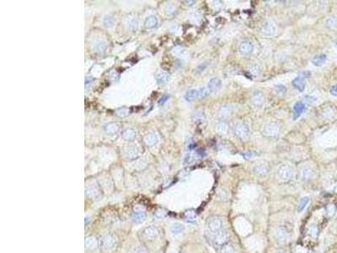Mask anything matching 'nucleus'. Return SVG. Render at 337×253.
Segmentation results:
<instances>
[{
	"label": "nucleus",
	"mask_w": 337,
	"mask_h": 253,
	"mask_svg": "<svg viewBox=\"0 0 337 253\" xmlns=\"http://www.w3.org/2000/svg\"><path fill=\"white\" fill-rule=\"evenodd\" d=\"M309 197H303L300 199V201L298 202V204H297V213H301L302 211L306 208L307 205L309 204Z\"/></svg>",
	"instance_id": "393cba45"
},
{
	"label": "nucleus",
	"mask_w": 337,
	"mask_h": 253,
	"mask_svg": "<svg viewBox=\"0 0 337 253\" xmlns=\"http://www.w3.org/2000/svg\"><path fill=\"white\" fill-rule=\"evenodd\" d=\"M325 25L327 28L330 30H336L337 29V17L335 16H330L325 21Z\"/></svg>",
	"instance_id": "b1692460"
},
{
	"label": "nucleus",
	"mask_w": 337,
	"mask_h": 253,
	"mask_svg": "<svg viewBox=\"0 0 337 253\" xmlns=\"http://www.w3.org/2000/svg\"><path fill=\"white\" fill-rule=\"evenodd\" d=\"M279 133H280V125L276 122H272L266 124L263 130L264 135L268 138H276L278 136Z\"/></svg>",
	"instance_id": "39448f33"
},
{
	"label": "nucleus",
	"mask_w": 337,
	"mask_h": 253,
	"mask_svg": "<svg viewBox=\"0 0 337 253\" xmlns=\"http://www.w3.org/2000/svg\"><path fill=\"white\" fill-rule=\"evenodd\" d=\"M169 98H170V95H164V96L162 97L161 99L159 100V105H164V103L166 102L168 100H169Z\"/></svg>",
	"instance_id": "79ce46f5"
},
{
	"label": "nucleus",
	"mask_w": 337,
	"mask_h": 253,
	"mask_svg": "<svg viewBox=\"0 0 337 253\" xmlns=\"http://www.w3.org/2000/svg\"><path fill=\"white\" fill-rule=\"evenodd\" d=\"M274 91H275V93L277 95L283 96L284 95H286V87L282 85H278L275 86Z\"/></svg>",
	"instance_id": "7c9ffc66"
},
{
	"label": "nucleus",
	"mask_w": 337,
	"mask_h": 253,
	"mask_svg": "<svg viewBox=\"0 0 337 253\" xmlns=\"http://www.w3.org/2000/svg\"><path fill=\"white\" fill-rule=\"evenodd\" d=\"M326 60H327V56L325 54H319L312 58L311 63L316 67H320L325 63Z\"/></svg>",
	"instance_id": "f3484780"
},
{
	"label": "nucleus",
	"mask_w": 337,
	"mask_h": 253,
	"mask_svg": "<svg viewBox=\"0 0 337 253\" xmlns=\"http://www.w3.org/2000/svg\"><path fill=\"white\" fill-rule=\"evenodd\" d=\"M253 50H254V45L250 41H243L238 46V51L242 55L250 54Z\"/></svg>",
	"instance_id": "1a4fd4ad"
},
{
	"label": "nucleus",
	"mask_w": 337,
	"mask_h": 253,
	"mask_svg": "<svg viewBox=\"0 0 337 253\" xmlns=\"http://www.w3.org/2000/svg\"><path fill=\"white\" fill-rule=\"evenodd\" d=\"M277 253H286V252L284 250H279Z\"/></svg>",
	"instance_id": "de8ad7c7"
},
{
	"label": "nucleus",
	"mask_w": 337,
	"mask_h": 253,
	"mask_svg": "<svg viewBox=\"0 0 337 253\" xmlns=\"http://www.w3.org/2000/svg\"><path fill=\"white\" fill-rule=\"evenodd\" d=\"M314 174H315V172H314V171L312 170L311 168L308 167V166H306V167L304 166V167L301 169L300 171L301 179H302V181H303V182H309V181H310V180L313 178Z\"/></svg>",
	"instance_id": "f8f14e48"
},
{
	"label": "nucleus",
	"mask_w": 337,
	"mask_h": 253,
	"mask_svg": "<svg viewBox=\"0 0 337 253\" xmlns=\"http://www.w3.org/2000/svg\"><path fill=\"white\" fill-rule=\"evenodd\" d=\"M308 233H309V236L313 237V238H317L318 235H319V229H318L317 225H310V227L309 228V231H308Z\"/></svg>",
	"instance_id": "2f4dec72"
},
{
	"label": "nucleus",
	"mask_w": 337,
	"mask_h": 253,
	"mask_svg": "<svg viewBox=\"0 0 337 253\" xmlns=\"http://www.w3.org/2000/svg\"><path fill=\"white\" fill-rule=\"evenodd\" d=\"M335 44H336V45H337V41H336V42H335Z\"/></svg>",
	"instance_id": "8fccbe9b"
},
{
	"label": "nucleus",
	"mask_w": 337,
	"mask_h": 253,
	"mask_svg": "<svg viewBox=\"0 0 337 253\" xmlns=\"http://www.w3.org/2000/svg\"><path fill=\"white\" fill-rule=\"evenodd\" d=\"M224 223L221 218L217 216H213L207 220V228L211 234L218 233L219 231H223Z\"/></svg>",
	"instance_id": "20e7f679"
},
{
	"label": "nucleus",
	"mask_w": 337,
	"mask_h": 253,
	"mask_svg": "<svg viewBox=\"0 0 337 253\" xmlns=\"http://www.w3.org/2000/svg\"><path fill=\"white\" fill-rule=\"evenodd\" d=\"M185 219H186L187 221L193 222L195 220L196 214H195V211L189 210L185 212Z\"/></svg>",
	"instance_id": "72a5a7b5"
},
{
	"label": "nucleus",
	"mask_w": 337,
	"mask_h": 253,
	"mask_svg": "<svg viewBox=\"0 0 337 253\" xmlns=\"http://www.w3.org/2000/svg\"><path fill=\"white\" fill-rule=\"evenodd\" d=\"M216 133L219 135H226L229 131V125L226 121H219L215 126Z\"/></svg>",
	"instance_id": "ddd939ff"
},
{
	"label": "nucleus",
	"mask_w": 337,
	"mask_h": 253,
	"mask_svg": "<svg viewBox=\"0 0 337 253\" xmlns=\"http://www.w3.org/2000/svg\"><path fill=\"white\" fill-rule=\"evenodd\" d=\"M251 101L256 106H261L265 101V95L261 90H255L251 95Z\"/></svg>",
	"instance_id": "9b49d317"
},
{
	"label": "nucleus",
	"mask_w": 337,
	"mask_h": 253,
	"mask_svg": "<svg viewBox=\"0 0 337 253\" xmlns=\"http://www.w3.org/2000/svg\"><path fill=\"white\" fill-rule=\"evenodd\" d=\"M292 84L293 87L298 91H300V92H303L305 90V87H306V84L304 82V80L302 78L299 77L295 78L294 80H292Z\"/></svg>",
	"instance_id": "aec40b11"
},
{
	"label": "nucleus",
	"mask_w": 337,
	"mask_h": 253,
	"mask_svg": "<svg viewBox=\"0 0 337 253\" xmlns=\"http://www.w3.org/2000/svg\"><path fill=\"white\" fill-rule=\"evenodd\" d=\"M290 237V234L286 228L280 227L275 232V239L279 243H286Z\"/></svg>",
	"instance_id": "0eeeda50"
},
{
	"label": "nucleus",
	"mask_w": 337,
	"mask_h": 253,
	"mask_svg": "<svg viewBox=\"0 0 337 253\" xmlns=\"http://www.w3.org/2000/svg\"><path fill=\"white\" fill-rule=\"evenodd\" d=\"M249 72H250V74L254 75V76H258V75H260V74H261V68H260L259 66L255 64V63H253V64L249 66Z\"/></svg>",
	"instance_id": "473e14b6"
},
{
	"label": "nucleus",
	"mask_w": 337,
	"mask_h": 253,
	"mask_svg": "<svg viewBox=\"0 0 337 253\" xmlns=\"http://www.w3.org/2000/svg\"><path fill=\"white\" fill-rule=\"evenodd\" d=\"M209 94H211L210 93V91L208 90V89L206 87V88H201L199 90V97L200 98H205V97H207L209 95Z\"/></svg>",
	"instance_id": "c9c22d12"
},
{
	"label": "nucleus",
	"mask_w": 337,
	"mask_h": 253,
	"mask_svg": "<svg viewBox=\"0 0 337 253\" xmlns=\"http://www.w3.org/2000/svg\"><path fill=\"white\" fill-rule=\"evenodd\" d=\"M242 155H243V157H244L245 159H249L254 158V157L256 155V154H255L254 151H246V152L244 153Z\"/></svg>",
	"instance_id": "e433bc0d"
},
{
	"label": "nucleus",
	"mask_w": 337,
	"mask_h": 253,
	"mask_svg": "<svg viewBox=\"0 0 337 253\" xmlns=\"http://www.w3.org/2000/svg\"><path fill=\"white\" fill-rule=\"evenodd\" d=\"M220 253H234V248L232 244L228 242L220 247Z\"/></svg>",
	"instance_id": "c756f323"
},
{
	"label": "nucleus",
	"mask_w": 337,
	"mask_h": 253,
	"mask_svg": "<svg viewBox=\"0 0 337 253\" xmlns=\"http://www.w3.org/2000/svg\"><path fill=\"white\" fill-rule=\"evenodd\" d=\"M330 94H331L332 95L337 96V85H335L332 86L330 90Z\"/></svg>",
	"instance_id": "37998d69"
},
{
	"label": "nucleus",
	"mask_w": 337,
	"mask_h": 253,
	"mask_svg": "<svg viewBox=\"0 0 337 253\" xmlns=\"http://www.w3.org/2000/svg\"><path fill=\"white\" fill-rule=\"evenodd\" d=\"M144 140L146 144L148 145V146H153V145H155L158 143V137L154 134H149L146 136Z\"/></svg>",
	"instance_id": "a878e982"
},
{
	"label": "nucleus",
	"mask_w": 337,
	"mask_h": 253,
	"mask_svg": "<svg viewBox=\"0 0 337 253\" xmlns=\"http://www.w3.org/2000/svg\"><path fill=\"white\" fill-rule=\"evenodd\" d=\"M103 244L105 248H111L115 244V240L111 236H105L103 238Z\"/></svg>",
	"instance_id": "c85d7f7f"
},
{
	"label": "nucleus",
	"mask_w": 337,
	"mask_h": 253,
	"mask_svg": "<svg viewBox=\"0 0 337 253\" xmlns=\"http://www.w3.org/2000/svg\"><path fill=\"white\" fill-rule=\"evenodd\" d=\"M86 246H87L88 247H95V246H96V241H95V240L93 239V238H89V239H87V241H86Z\"/></svg>",
	"instance_id": "4c0bfd02"
},
{
	"label": "nucleus",
	"mask_w": 337,
	"mask_h": 253,
	"mask_svg": "<svg viewBox=\"0 0 337 253\" xmlns=\"http://www.w3.org/2000/svg\"><path fill=\"white\" fill-rule=\"evenodd\" d=\"M132 221L137 224V225H140L145 221L146 219V214H145L144 212H142V211H138V212H135L133 213L132 216Z\"/></svg>",
	"instance_id": "a211bd4d"
},
{
	"label": "nucleus",
	"mask_w": 337,
	"mask_h": 253,
	"mask_svg": "<svg viewBox=\"0 0 337 253\" xmlns=\"http://www.w3.org/2000/svg\"><path fill=\"white\" fill-rule=\"evenodd\" d=\"M175 11H176V7H175V5H173L172 3L167 4V6H166V12H167L168 14H172L175 13Z\"/></svg>",
	"instance_id": "58836bf2"
},
{
	"label": "nucleus",
	"mask_w": 337,
	"mask_h": 253,
	"mask_svg": "<svg viewBox=\"0 0 337 253\" xmlns=\"http://www.w3.org/2000/svg\"><path fill=\"white\" fill-rule=\"evenodd\" d=\"M170 231L172 235L175 236H177L184 231V226L181 225V224H179V223H175L173 225H171L170 227Z\"/></svg>",
	"instance_id": "5701e85b"
},
{
	"label": "nucleus",
	"mask_w": 337,
	"mask_h": 253,
	"mask_svg": "<svg viewBox=\"0 0 337 253\" xmlns=\"http://www.w3.org/2000/svg\"><path fill=\"white\" fill-rule=\"evenodd\" d=\"M143 235H144L145 238H146L147 241H153L158 237L159 232L155 228L149 227L145 229L144 231H143Z\"/></svg>",
	"instance_id": "2eb2a0df"
},
{
	"label": "nucleus",
	"mask_w": 337,
	"mask_h": 253,
	"mask_svg": "<svg viewBox=\"0 0 337 253\" xmlns=\"http://www.w3.org/2000/svg\"><path fill=\"white\" fill-rule=\"evenodd\" d=\"M253 171H254L256 176L264 177V176H266L269 174L270 167L269 165L266 164V163H259V164L255 165Z\"/></svg>",
	"instance_id": "6e6552de"
},
{
	"label": "nucleus",
	"mask_w": 337,
	"mask_h": 253,
	"mask_svg": "<svg viewBox=\"0 0 337 253\" xmlns=\"http://www.w3.org/2000/svg\"><path fill=\"white\" fill-rule=\"evenodd\" d=\"M207 88L210 93H215L222 88V81L218 78H213L207 83Z\"/></svg>",
	"instance_id": "9d476101"
},
{
	"label": "nucleus",
	"mask_w": 337,
	"mask_h": 253,
	"mask_svg": "<svg viewBox=\"0 0 337 253\" xmlns=\"http://www.w3.org/2000/svg\"><path fill=\"white\" fill-rule=\"evenodd\" d=\"M229 234L226 231H221L218 233L213 234V236L211 238L212 244L216 246V247H221L224 244H226L229 242Z\"/></svg>",
	"instance_id": "7ed1b4c3"
},
{
	"label": "nucleus",
	"mask_w": 337,
	"mask_h": 253,
	"mask_svg": "<svg viewBox=\"0 0 337 253\" xmlns=\"http://www.w3.org/2000/svg\"><path fill=\"white\" fill-rule=\"evenodd\" d=\"M235 137L242 142H245L249 139L250 129L248 124L244 122H238L234 128Z\"/></svg>",
	"instance_id": "f257e3e1"
},
{
	"label": "nucleus",
	"mask_w": 337,
	"mask_h": 253,
	"mask_svg": "<svg viewBox=\"0 0 337 253\" xmlns=\"http://www.w3.org/2000/svg\"><path fill=\"white\" fill-rule=\"evenodd\" d=\"M169 74L167 73H161L157 75L156 77V81H157V84L159 85H164L168 82L169 80Z\"/></svg>",
	"instance_id": "bb28decb"
},
{
	"label": "nucleus",
	"mask_w": 337,
	"mask_h": 253,
	"mask_svg": "<svg viewBox=\"0 0 337 253\" xmlns=\"http://www.w3.org/2000/svg\"><path fill=\"white\" fill-rule=\"evenodd\" d=\"M335 210H336V207H335V205L333 204V203H330V204L326 206V212H327L328 215H330V216L334 215V213H335Z\"/></svg>",
	"instance_id": "f704fd0d"
},
{
	"label": "nucleus",
	"mask_w": 337,
	"mask_h": 253,
	"mask_svg": "<svg viewBox=\"0 0 337 253\" xmlns=\"http://www.w3.org/2000/svg\"><path fill=\"white\" fill-rule=\"evenodd\" d=\"M197 98H200L199 97V90H195V89L188 90L185 95V99L187 101H193Z\"/></svg>",
	"instance_id": "4be33fe9"
},
{
	"label": "nucleus",
	"mask_w": 337,
	"mask_h": 253,
	"mask_svg": "<svg viewBox=\"0 0 337 253\" xmlns=\"http://www.w3.org/2000/svg\"><path fill=\"white\" fill-rule=\"evenodd\" d=\"M233 113V108L231 105H225V106H223L219 111H218V117H220L221 119H227L228 117H229L230 116H232Z\"/></svg>",
	"instance_id": "4468645a"
},
{
	"label": "nucleus",
	"mask_w": 337,
	"mask_h": 253,
	"mask_svg": "<svg viewBox=\"0 0 337 253\" xmlns=\"http://www.w3.org/2000/svg\"><path fill=\"white\" fill-rule=\"evenodd\" d=\"M137 136V132L133 128H127L122 133V138L128 141H132Z\"/></svg>",
	"instance_id": "6ab92c4d"
},
{
	"label": "nucleus",
	"mask_w": 337,
	"mask_h": 253,
	"mask_svg": "<svg viewBox=\"0 0 337 253\" xmlns=\"http://www.w3.org/2000/svg\"><path fill=\"white\" fill-rule=\"evenodd\" d=\"M104 23H105V25L106 26L111 27V26L113 25V20H112V18L110 17V16H106V17L105 18V20H104Z\"/></svg>",
	"instance_id": "a19ab883"
},
{
	"label": "nucleus",
	"mask_w": 337,
	"mask_h": 253,
	"mask_svg": "<svg viewBox=\"0 0 337 253\" xmlns=\"http://www.w3.org/2000/svg\"><path fill=\"white\" fill-rule=\"evenodd\" d=\"M277 174L278 178L281 181L286 182L292 179L293 175H294V170L292 165H288V164H282L278 168Z\"/></svg>",
	"instance_id": "f03ea898"
},
{
	"label": "nucleus",
	"mask_w": 337,
	"mask_h": 253,
	"mask_svg": "<svg viewBox=\"0 0 337 253\" xmlns=\"http://www.w3.org/2000/svg\"><path fill=\"white\" fill-rule=\"evenodd\" d=\"M135 253H147V252H146V251H144L143 249H142V248H139V249H137V250L135 251Z\"/></svg>",
	"instance_id": "49530a36"
},
{
	"label": "nucleus",
	"mask_w": 337,
	"mask_h": 253,
	"mask_svg": "<svg viewBox=\"0 0 337 253\" xmlns=\"http://www.w3.org/2000/svg\"><path fill=\"white\" fill-rule=\"evenodd\" d=\"M158 25V20L155 16H150L146 19L145 21V26L148 29H152L156 27Z\"/></svg>",
	"instance_id": "cd10ccee"
},
{
	"label": "nucleus",
	"mask_w": 337,
	"mask_h": 253,
	"mask_svg": "<svg viewBox=\"0 0 337 253\" xmlns=\"http://www.w3.org/2000/svg\"><path fill=\"white\" fill-rule=\"evenodd\" d=\"M277 32V26L271 20L266 21L264 23L261 28V35L265 37H272L275 35Z\"/></svg>",
	"instance_id": "423d86ee"
},
{
	"label": "nucleus",
	"mask_w": 337,
	"mask_h": 253,
	"mask_svg": "<svg viewBox=\"0 0 337 253\" xmlns=\"http://www.w3.org/2000/svg\"><path fill=\"white\" fill-rule=\"evenodd\" d=\"M194 121H196V122H200V121H203L205 118V116L203 115V113H201V112H198V113H196L194 116Z\"/></svg>",
	"instance_id": "ea45409f"
},
{
	"label": "nucleus",
	"mask_w": 337,
	"mask_h": 253,
	"mask_svg": "<svg viewBox=\"0 0 337 253\" xmlns=\"http://www.w3.org/2000/svg\"><path fill=\"white\" fill-rule=\"evenodd\" d=\"M304 109H305V105H304L303 102L298 101V102L295 104L294 106H293V112H294L295 119H297V118L300 117L301 115L303 114V111H304Z\"/></svg>",
	"instance_id": "412c9836"
},
{
	"label": "nucleus",
	"mask_w": 337,
	"mask_h": 253,
	"mask_svg": "<svg viewBox=\"0 0 337 253\" xmlns=\"http://www.w3.org/2000/svg\"><path fill=\"white\" fill-rule=\"evenodd\" d=\"M104 128H105V131L106 132V134H115L119 131L121 126L118 123H116V122H110V123L106 124Z\"/></svg>",
	"instance_id": "dca6fc26"
},
{
	"label": "nucleus",
	"mask_w": 337,
	"mask_h": 253,
	"mask_svg": "<svg viewBox=\"0 0 337 253\" xmlns=\"http://www.w3.org/2000/svg\"><path fill=\"white\" fill-rule=\"evenodd\" d=\"M306 100H308V101H309V103H313V102H314V101H315V100H316V99H315V97H313V96H309V95H308V96H306Z\"/></svg>",
	"instance_id": "c03bdc74"
},
{
	"label": "nucleus",
	"mask_w": 337,
	"mask_h": 253,
	"mask_svg": "<svg viewBox=\"0 0 337 253\" xmlns=\"http://www.w3.org/2000/svg\"><path fill=\"white\" fill-rule=\"evenodd\" d=\"M195 3V1H184L185 4V5H188V6L193 5V4H194Z\"/></svg>",
	"instance_id": "a18cd8bd"
},
{
	"label": "nucleus",
	"mask_w": 337,
	"mask_h": 253,
	"mask_svg": "<svg viewBox=\"0 0 337 253\" xmlns=\"http://www.w3.org/2000/svg\"><path fill=\"white\" fill-rule=\"evenodd\" d=\"M335 192H337V186H336V187L335 188Z\"/></svg>",
	"instance_id": "09e8293b"
}]
</instances>
